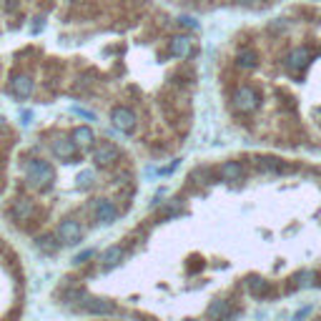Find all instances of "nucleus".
<instances>
[{
    "label": "nucleus",
    "mask_w": 321,
    "mask_h": 321,
    "mask_svg": "<svg viewBox=\"0 0 321 321\" xmlns=\"http://www.w3.org/2000/svg\"><path fill=\"white\" fill-rule=\"evenodd\" d=\"M93 214H96V218H98L100 224H113V221L118 218V208H116L113 201H108V198H98L96 206H93Z\"/></svg>",
    "instance_id": "obj_6"
},
{
    "label": "nucleus",
    "mask_w": 321,
    "mask_h": 321,
    "mask_svg": "<svg viewBox=\"0 0 321 321\" xmlns=\"http://www.w3.org/2000/svg\"><path fill=\"white\" fill-rule=\"evenodd\" d=\"M13 216H16V221H26L30 216V201H18L13 206Z\"/></svg>",
    "instance_id": "obj_19"
},
{
    "label": "nucleus",
    "mask_w": 321,
    "mask_h": 321,
    "mask_svg": "<svg viewBox=\"0 0 321 321\" xmlns=\"http://www.w3.org/2000/svg\"><path fill=\"white\" fill-rule=\"evenodd\" d=\"M56 236L60 238V244L73 246V244H78V241L83 238V226H80L78 221H73V218H66V221H60Z\"/></svg>",
    "instance_id": "obj_4"
},
{
    "label": "nucleus",
    "mask_w": 321,
    "mask_h": 321,
    "mask_svg": "<svg viewBox=\"0 0 321 321\" xmlns=\"http://www.w3.org/2000/svg\"><path fill=\"white\" fill-rule=\"evenodd\" d=\"M308 60H311V53H308L306 48H296V50H291V53H288V58H286V68H288L291 73H301V70L308 66Z\"/></svg>",
    "instance_id": "obj_9"
},
{
    "label": "nucleus",
    "mask_w": 321,
    "mask_h": 321,
    "mask_svg": "<svg viewBox=\"0 0 321 321\" xmlns=\"http://www.w3.org/2000/svg\"><path fill=\"white\" fill-rule=\"evenodd\" d=\"M10 93H13L16 98H28V96L33 93V78L26 76V73L13 76V78H10Z\"/></svg>",
    "instance_id": "obj_8"
},
{
    "label": "nucleus",
    "mask_w": 321,
    "mask_h": 321,
    "mask_svg": "<svg viewBox=\"0 0 321 321\" xmlns=\"http://www.w3.org/2000/svg\"><path fill=\"white\" fill-rule=\"evenodd\" d=\"M311 284H314V274H308V271L298 274V286H301V288H306V286H311Z\"/></svg>",
    "instance_id": "obj_22"
},
{
    "label": "nucleus",
    "mask_w": 321,
    "mask_h": 321,
    "mask_svg": "<svg viewBox=\"0 0 321 321\" xmlns=\"http://www.w3.org/2000/svg\"><path fill=\"white\" fill-rule=\"evenodd\" d=\"M241 3H256V0H241Z\"/></svg>",
    "instance_id": "obj_26"
},
{
    "label": "nucleus",
    "mask_w": 321,
    "mask_h": 321,
    "mask_svg": "<svg viewBox=\"0 0 321 321\" xmlns=\"http://www.w3.org/2000/svg\"><path fill=\"white\" fill-rule=\"evenodd\" d=\"M90 181H93V174H90V171H83V174L78 176V186H80V188H83V186H88Z\"/></svg>",
    "instance_id": "obj_24"
},
{
    "label": "nucleus",
    "mask_w": 321,
    "mask_h": 321,
    "mask_svg": "<svg viewBox=\"0 0 321 321\" xmlns=\"http://www.w3.org/2000/svg\"><path fill=\"white\" fill-rule=\"evenodd\" d=\"M256 53L254 50H248V48H244V50H238L236 53V66L238 68H256Z\"/></svg>",
    "instance_id": "obj_14"
},
{
    "label": "nucleus",
    "mask_w": 321,
    "mask_h": 321,
    "mask_svg": "<svg viewBox=\"0 0 321 321\" xmlns=\"http://www.w3.org/2000/svg\"><path fill=\"white\" fill-rule=\"evenodd\" d=\"M88 258H93V248H86V251H80V254H78L73 261H76V264H86Z\"/></svg>",
    "instance_id": "obj_23"
},
{
    "label": "nucleus",
    "mask_w": 321,
    "mask_h": 321,
    "mask_svg": "<svg viewBox=\"0 0 321 321\" xmlns=\"http://www.w3.org/2000/svg\"><path fill=\"white\" fill-rule=\"evenodd\" d=\"M86 298H88V294H86L83 288H70L68 296H66V304H68V306H83Z\"/></svg>",
    "instance_id": "obj_17"
},
{
    "label": "nucleus",
    "mask_w": 321,
    "mask_h": 321,
    "mask_svg": "<svg viewBox=\"0 0 321 321\" xmlns=\"http://www.w3.org/2000/svg\"><path fill=\"white\" fill-rule=\"evenodd\" d=\"M100 261H103V266H106V268H110V266H118V264L123 261V248H120V246H110L108 251H103Z\"/></svg>",
    "instance_id": "obj_13"
},
{
    "label": "nucleus",
    "mask_w": 321,
    "mask_h": 321,
    "mask_svg": "<svg viewBox=\"0 0 321 321\" xmlns=\"http://www.w3.org/2000/svg\"><path fill=\"white\" fill-rule=\"evenodd\" d=\"M221 178L224 181H241L244 178V166L238 160H228V164L221 166Z\"/></svg>",
    "instance_id": "obj_12"
},
{
    "label": "nucleus",
    "mask_w": 321,
    "mask_h": 321,
    "mask_svg": "<svg viewBox=\"0 0 321 321\" xmlns=\"http://www.w3.org/2000/svg\"><path fill=\"white\" fill-rule=\"evenodd\" d=\"M0 126H3V118H0Z\"/></svg>",
    "instance_id": "obj_27"
},
{
    "label": "nucleus",
    "mask_w": 321,
    "mask_h": 321,
    "mask_svg": "<svg viewBox=\"0 0 321 321\" xmlns=\"http://www.w3.org/2000/svg\"><path fill=\"white\" fill-rule=\"evenodd\" d=\"M83 308H86L88 314H96V316H103V314H110V311H116L113 301H108V298H90V296L86 298Z\"/></svg>",
    "instance_id": "obj_10"
},
{
    "label": "nucleus",
    "mask_w": 321,
    "mask_h": 321,
    "mask_svg": "<svg viewBox=\"0 0 321 321\" xmlns=\"http://www.w3.org/2000/svg\"><path fill=\"white\" fill-rule=\"evenodd\" d=\"M38 246H40V251H46V254H56L63 244H60L58 236H56V238H53V236H43V238L38 241Z\"/></svg>",
    "instance_id": "obj_16"
},
{
    "label": "nucleus",
    "mask_w": 321,
    "mask_h": 321,
    "mask_svg": "<svg viewBox=\"0 0 321 321\" xmlns=\"http://www.w3.org/2000/svg\"><path fill=\"white\" fill-rule=\"evenodd\" d=\"M208 316H211V318H226V316H231V311H228L226 301H214V304L208 306Z\"/></svg>",
    "instance_id": "obj_18"
},
{
    "label": "nucleus",
    "mask_w": 321,
    "mask_h": 321,
    "mask_svg": "<svg viewBox=\"0 0 321 321\" xmlns=\"http://www.w3.org/2000/svg\"><path fill=\"white\" fill-rule=\"evenodd\" d=\"M26 176H28V181H33L38 188L50 186V184H53V178H56V174H53L50 164H48V160H43V158H33V160H28V164H26Z\"/></svg>",
    "instance_id": "obj_1"
},
{
    "label": "nucleus",
    "mask_w": 321,
    "mask_h": 321,
    "mask_svg": "<svg viewBox=\"0 0 321 321\" xmlns=\"http://www.w3.org/2000/svg\"><path fill=\"white\" fill-rule=\"evenodd\" d=\"M266 288H268V284H266L264 278H258V276H251V278H248V291H251V294H264Z\"/></svg>",
    "instance_id": "obj_21"
},
{
    "label": "nucleus",
    "mask_w": 321,
    "mask_h": 321,
    "mask_svg": "<svg viewBox=\"0 0 321 321\" xmlns=\"http://www.w3.org/2000/svg\"><path fill=\"white\" fill-rule=\"evenodd\" d=\"M116 158H118V148L113 143H100L93 150V160H96V166H100V168L103 166H110Z\"/></svg>",
    "instance_id": "obj_7"
},
{
    "label": "nucleus",
    "mask_w": 321,
    "mask_h": 321,
    "mask_svg": "<svg viewBox=\"0 0 321 321\" xmlns=\"http://www.w3.org/2000/svg\"><path fill=\"white\" fill-rule=\"evenodd\" d=\"M110 123H113V128L120 130V133H133V130H136V113H133L130 108L118 106V108H113V113H110Z\"/></svg>",
    "instance_id": "obj_3"
},
{
    "label": "nucleus",
    "mask_w": 321,
    "mask_h": 321,
    "mask_svg": "<svg viewBox=\"0 0 321 321\" xmlns=\"http://www.w3.org/2000/svg\"><path fill=\"white\" fill-rule=\"evenodd\" d=\"M234 106H236V110H241V113H251V110L258 108V93H256L251 86H241V88H236V93H234Z\"/></svg>",
    "instance_id": "obj_2"
},
{
    "label": "nucleus",
    "mask_w": 321,
    "mask_h": 321,
    "mask_svg": "<svg viewBox=\"0 0 321 321\" xmlns=\"http://www.w3.org/2000/svg\"><path fill=\"white\" fill-rule=\"evenodd\" d=\"M78 146H90L93 143V130L88 128V126H78V128H73V136H70Z\"/></svg>",
    "instance_id": "obj_15"
},
{
    "label": "nucleus",
    "mask_w": 321,
    "mask_h": 321,
    "mask_svg": "<svg viewBox=\"0 0 321 321\" xmlns=\"http://www.w3.org/2000/svg\"><path fill=\"white\" fill-rule=\"evenodd\" d=\"M53 156L60 158V160H73L78 156V143L73 138H56L53 146H50Z\"/></svg>",
    "instance_id": "obj_5"
},
{
    "label": "nucleus",
    "mask_w": 321,
    "mask_h": 321,
    "mask_svg": "<svg viewBox=\"0 0 321 321\" xmlns=\"http://www.w3.org/2000/svg\"><path fill=\"white\" fill-rule=\"evenodd\" d=\"M168 50H171V56H176V58L188 56V53H191V38H188V36H176V38H171Z\"/></svg>",
    "instance_id": "obj_11"
},
{
    "label": "nucleus",
    "mask_w": 321,
    "mask_h": 321,
    "mask_svg": "<svg viewBox=\"0 0 321 321\" xmlns=\"http://www.w3.org/2000/svg\"><path fill=\"white\" fill-rule=\"evenodd\" d=\"M258 168H261V171H271V174H278L284 166L278 164L276 158H258Z\"/></svg>",
    "instance_id": "obj_20"
},
{
    "label": "nucleus",
    "mask_w": 321,
    "mask_h": 321,
    "mask_svg": "<svg viewBox=\"0 0 321 321\" xmlns=\"http://www.w3.org/2000/svg\"><path fill=\"white\" fill-rule=\"evenodd\" d=\"M178 23H181L184 28H198V23H196V18H188V16H184V18H178Z\"/></svg>",
    "instance_id": "obj_25"
}]
</instances>
